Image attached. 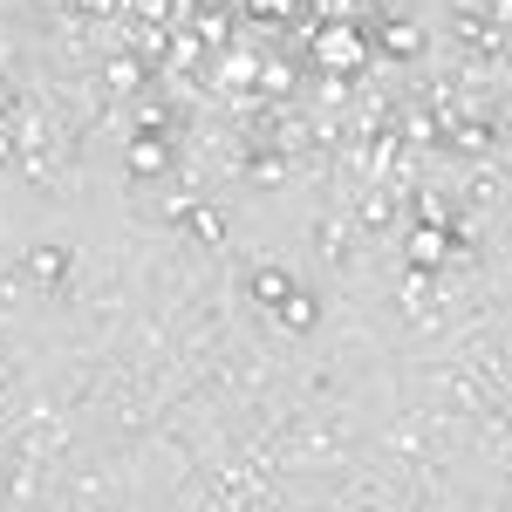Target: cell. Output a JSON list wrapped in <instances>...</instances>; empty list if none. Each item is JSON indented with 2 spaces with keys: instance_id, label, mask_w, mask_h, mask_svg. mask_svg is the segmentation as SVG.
Returning <instances> with one entry per match:
<instances>
[{
  "instance_id": "7a4b0ae2",
  "label": "cell",
  "mask_w": 512,
  "mask_h": 512,
  "mask_svg": "<svg viewBox=\"0 0 512 512\" xmlns=\"http://www.w3.org/2000/svg\"><path fill=\"white\" fill-rule=\"evenodd\" d=\"M410 260H417V267H444V260H451V233H444V226H417V233H410Z\"/></svg>"
},
{
  "instance_id": "6da1fadb",
  "label": "cell",
  "mask_w": 512,
  "mask_h": 512,
  "mask_svg": "<svg viewBox=\"0 0 512 512\" xmlns=\"http://www.w3.org/2000/svg\"><path fill=\"white\" fill-rule=\"evenodd\" d=\"M315 55L328 62V69H355V62L369 55V41L355 35V28H321V35H315Z\"/></svg>"
},
{
  "instance_id": "3957f363",
  "label": "cell",
  "mask_w": 512,
  "mask_h": 512,
  "mask_svg": "<svg viewBox=\"0 0 512 512\" xmlns=\"http://www.w3.org/2000/svg\"><path fill=\"white\" fill-rule=\"evenodd\" d=\"M417 28H410V21H390V28H383V48H390V55H417Z\"/></svg>"
},
{
  "instance_id": "277c9868",
  "label": "cell",
  "mask_w": 512,
  "mask_h": 512,
  "mask_svg": "<svg viewBox=\"0 0 512 512\" xmlns=\"http://www.w3.org/2000/svg\"><path fill=\"white\" fill-rule=\"evenodd\" d=\"M253 7H260V14H287L294 0H253Z\"/></svg>"
}]
</instances>
